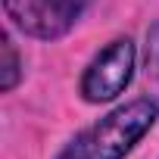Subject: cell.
Wrapping results in <instances>:
<instances>
[{"mask_svg": "<svg viewBox=\"0 0 159 159\" xmlns=\"http://www.w3.org/2000/svg\"><path fill=\"white\" fill-rule=\"evenodd\" d=\"M156 119H159V100L134 97L109 109L84 131H78L53 159H128L134 147L153 131Z\"/></svg>", "mask_w": 159, "mask_h": 159, "instance_id": "obj_1", "label": "cell"}, {"mask_svg": "<svg viewBox=\"0 0 159 159\" xmlns=\"http://www.w3.org/2000/svg\"><path fill=\"white\" fill-rule=\"evenodd\" d=\"M134 69H137V47H134V41L128 34L112 38L84 66L81 81H78V94L84 97V103H94V106L112 103V100H119L128 91L131 78H134Z\"/></svg>", "mask_w": 159, "mask_h": 159, "instance_id": "obj_2", "label": "cell"}, {"mask_svg": "<svg viewBox=\"0 0 159 159\" xmlns=\"http://www.w3.org/2000/svg\"><path fill=\"white\" fill-rule=\"evenodd\" d=\"M0 3L7 19L22 34L34 41H59L81 22L91 0H0Z\"/></svg>", "mask_w": 159, "mask_h": 159, "instance_id": "obj_3", "label": "cell"}, {"mask_svg": "<svg viewBox=\"0 0 159 159\" xmlns=\"http://www.w3.org/2000/svg\"><path fill=\"white\" fill-rule=\"evenodd\" d=\"M22 81V56L10 38V31L0 34V94H10Z\"/></svg>", "mask_w": 159, "mask_h": 159, "instance_id": "obj_4", "label": "cell"}]
</instances>
